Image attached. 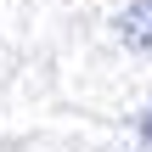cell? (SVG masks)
Listing matches in <instances>:
<instances>
[{"mask_svg": "<svg viewBox=\"0 0 152 152\" xmlns=\"http://www.w3.org/2000/svg\"><path fill=\"white\" fill-rule=\"evenodd\" d=\"M118 39H124L130 51L152 56V0H130V6H124V17H118Z\"/></svg>", "mask_w": 152, "mask_h": 152, "instance_id": "6da1fadb", "label": "cell"}, {"mask_svg": "<svg viewBox=\"0 0 152 152\" xmlns=\"http://www.w3.org/2000/svg\"><path fill=\"white\" fill-rule=\"evenodd\" d=\"M141 141H147V147H152V113H147V118H141Z\"/></svg>", "mask_w": 152, "mask_h": 152, "instance_id": "7a4b0ae2", "label": "cell"}]
</instances>
